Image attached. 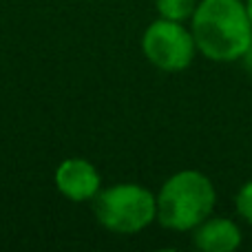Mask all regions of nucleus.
I'll use <instances>...</instances> for the list:
<instances>
[{"label":"nucleus","instance_id":"obj_5","mask_svg":"<svg viewBox=\"0 0 252 252\" xmlns=\"http://www.w3.org/2000/svg\"><path fill=\"white\" fill-rule=\"evenodd\" d=\"M56 188L62 197L73 204H84L97 197L102 190V177L97 168L84 157H69L62 159L56 168Z\"/></svg>","mask_w":252,"mask_h":252},{"label":"nucleus","instance_id":"obj_4","mask_svg":"<svg viewBox=\"0 0 252 252\" xmlns=\"http://www.w3.org/2000/svg\"><path fill=\"white\" fill-rule=\"evenodd\" d=\"M142 51L155 69L166 73L186 71L199 53L190 27L166 18H157L146 27L142 35Z\"/></svg>","mask_w":252,"mask_h":252},{"label":"nucleus","instance_id":"obj_3","mask_svg":"<svg viewBox=\"0 0 252 252\" xmlns=\"http://www.w3.org/2000/svg\"><path fill=\"white\" fill-rule=\"evenodd\" d=\"M93 201L100 226L115 235H135L157 221V195L142 184L124 182L102 188Z\"/></svg>","mask_w":252,"mask_h":252},{"label":"nucleus","instance_id":"obj_2","mask_svg":"<svg viewBox=\"0 0 252 252\" xmlns=\"http://www.w3.org/2000/svg\"><path fill=\"white\" fill-rule=\"evenodd\" d=\"M217 188L206 173L177 170L157 192V223L173 232H192L215 213Z\"/></svg>","mask_w":252,"mask_h":252},{"label":"nucleus","instance_id":"obj_8","mask_svg":"<svg viewBox=\"0 0 252 252\" xmlns=\"http://www.w3.org/2000/svg\"><path fill=\"white\" fill-rule=\"evenodd\" d=\"M235 210L248 226H252V179L244 184L235 195Z\"/></svg>","mask_w":252,"mask_h":252},{"label":"nucleus","instance_id":"obj_1","mask_svg":"<svg viewBox=\"0 0 252 252\" xmlns=\"http://www.w3.org/2000/svg\"><path fill=\"white\" fill-rule=\"evenodd\" d=\"M197 51L210 62L230 64L252 49V22L246 0H199L190 18Z\"/></svg>","mask_w":252,"mask_h":252},{"label":"nucleus","instance_id":"obj_7","mask_svg":"<svg viewBox=\"0 0 252 252\" xmlns=\"http://www.w3.org/2000/svg\"><path fill=\"white\" fill-rule=\"evenodd\" d=\"M199 0H155L157 16L175 22H190Z\"/></svg>","mask_w":252,"mask_h":252},{"label":"nucleus","instance_id":"obj_9","mask_svg":"<svg viewBox=\"0 0 252 252\" xmlns=\"http://www.w3.org/2000/svg\"><path fill=\"white\" fill-rule=\"evenodd\" d=\"M246 9H248V16H250V22H252V0H246Z\"/></svg>","mask_w":252,"mask_h":252},{"label":"nucleus","instance_id":"obj_6","mask_svg":"<svg viewBox=\"0 0 252 252\" xmlns=\"http://www.w3.org/2000/svg\"><path fill=\"white\" fill-rule=\"evenodd\" d=\"M241 244L244 232L239 223L215 213L192 230V246L201 252H235Z\"/></svg>","mask_w":252,"mask_h":252}]
</instances>
